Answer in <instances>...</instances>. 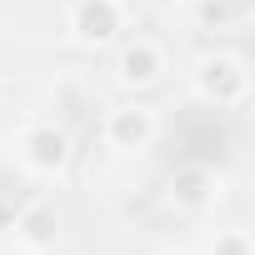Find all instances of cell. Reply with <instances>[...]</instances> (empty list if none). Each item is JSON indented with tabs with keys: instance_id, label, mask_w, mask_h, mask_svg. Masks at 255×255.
I'll return each mask as SVG.
<instances>
[{
	"instance_id": "7a4b0ae2",
	"label": "cell",
	"mask_w": 255,
	"mask_h": 255,
	"mask_svg": "<svg viewBox=\"0 0 255 255\" xmlns=\"http://www.w3.org/2000/svg\"><path fill=\"white\" fill-rule=\"evenodd\" d=\"M120 75L145 85V80H155V75H160V55H155L150 45H140V50H125V55H120Z\"/></svg>"
},
{
	"instance_id": "5b68a950",
	"label": "cell",
	"mask_w": 255,
	"mask_h": 255,
	"mask_svg": "<svg viewBox=\"0 0 255 255\" xmlns=\"http://www.w3.org/2000/svg\"><path fill=\"white\" fill-rule=\"evenodd\" d=\"M30 150H35V160H40V165H60L65 140H60V135H35V140H30Z\"/></svg>"
},
{
	"instance_id": "277c9868",
	"label": "cell",
	"mask_w": 255,
	"mask_h": 255,
	"mask_svg": "<svg viewBox=\"0 0 255 255\" xmlns=\"http://www.w3.org/2000/svg\"><path fill=\"white\" fill-rule=\"evenodd\" d=\"M80 30H85L90 40H105V35L115 30V5H110V0H90V5L80 10Z\"/></svg>"
},
{
	"instance_id": "3957f363",
	"label": "cell",
	"mask_w": 255,
	"mask_h": 255,
	"mask_svg": "<svg viewBox=\"0 0 255 255\" xmlns=\"http://www.w3.org/2000/svg\"><path fill=\"white\" fill-rule=\"evenodd\" d=\"M115 140L120 145H145L150 140V110H120L115 115Z\"/></svg>"
},
{
	"instance_id": "8992f818",
	"label": "cell",
	"mask_w": 255,
	"mask_h": 255,
	"mask_svg": "<svg viewBox=\"0 0 255 255\" xmlns=\"http://www.w3.org/2000/svg\"><path fill=\"white\" fill-rule=\"evenodd\" d=\"M215 255H250V250H245V235H225V240L215 245Z\"/></svg>"
},
{
	"instance_id": "6da1fadb",
	"label": "cell",
	"mask_w": 255,
	"mask_h": 255,
	"mask_svg": "<svg viewBox=\"0 0 255 255\" xmlns=\"http://www.w3.org/2000/svg\"><path fill=\"white\" fill-rule=\"evenodd\" d=\"M200 90H205L215 105L240 100V95H245V70H240V60H235V55H210V60H200Z\"/></svg>"
}]
</instances>
